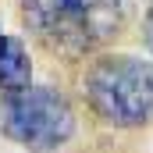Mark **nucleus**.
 I'll list each match as a JSON object with an SVG mask.
<instances>
[{
    "instance_id": "2",
    "label": "nucleus",
    "mask_w": 153,
    "mask_h": 153,
    "mask_svg": "<svg viewBox=\"0 0 153 153\" xmlns=\"http://www.w3.org/2000/svg\"><path fill=\"white\" fill-rule=\"evenodd\" d=\"M82 96L111 128L153 125V61L135 53H100L82 71Z\"/></svg>"
},
{
    "instance_id": "1",
    "label": "nucleus",
    "mask_w": 153,
    "mask_h": 153,
    "mask_svg": "<svg viewBox=\"0 0 153 153\" xmlns=\"http://www.w3.org/2000/svg\"><path fill=\"white\" fill-rule=\"evenodd\" d=\"M22 22L50 53L82 61L128 29L132 0H22Z\"/></svg>"
},
{
    "instance_id": "3",
    "label": "nucleus",
    "mask_w": 153,
    "mask_h": 153,
    "mask_svg": "<svg viewBox=\"0 0 153 153\" xmlns=\"http://www.w3.org/2000/svg\"><path fill=\"white\" fill-rule=\"evenodd\" d=\"M78 117L71 100L53 85H29L18 96H0V132L29 153H53L71 143Z\"/></svg>"
},
{
    "instance_id": "5",
    "label": "nucleus",
    "mask_w": 153,
    "mask_h": 153,
    "mask_svg": "<svg viewBox=\"0 0 153 153\" xmlns=\"http://www.w3.org/2000/svg\"><path fill=\"white\" fill-rule=\"evenodd\" d=\"M143 46L153 53V4L146 7V14H143Z\"/></svg>"
},
{
    "instance_id": "4",
    "label": "nucleus",
    "mask_w": 153,
    "mask_h": 153,
    "mask_svg": "<svg viewBox=\"0 0 153 153\" xmlns=\"http://www.w3.org/2000/svg\"><path fill=\"white\" fill-rule=\"evenodd\" d=\"M32 85V57L18 36L0 32V96H18Z\"/></svg>"
}]
</instances>
